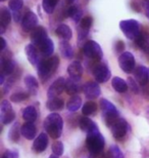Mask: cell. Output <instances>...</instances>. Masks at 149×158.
<instances>
[{"mask_svg":"<svg viewBox=\"0 0 149 158\" xmlns=\"http://www.w3.org/2000/svg\"><path fill=\"white\" fill-rule=\"evenodd\" d=\"M59 65V59L58 56H52L48 59H44L39 62L38 64V75L42 82H45L47 79L54 74L56 69L58 68Z\"/></svg>","mask_w":149,"mask_h":158,"instance_id":"6da1fadb","label":"cell"},{"mask_svg":"<svg viewBox=\"0 0 149 158\" xmlns=\"http://www.w3.org/2000/svg\"><path fill=\"white\" fill-rule=\"evenodd\" d=\"M44 128L52 139H58L62 134L63 120L57 113H51L44 120Z\"/></svg>","mask_w":149,"mask_h":158,"instance_id":"7a4b0ae2","label":"cell"},{"mask_svg":"<svg viewBox=\"0 0 149 158\" xmlns=\"http://www.w3.org/2000/svg\"><path fill=\"white\" fill-rule=\"evenodd\" d=\"M104 145H105V141L98 129L88 132L86 138V146L91 155H96V154L102 152Z\"/></svg>","mask_w":149,"mask_h":158,"instance_id":"3957f363","label":"cell"},{"mask_svg":"<svg viewBox=\"0 0 149 158\" xmlns=\"http://www.w3.org/2000/svg\"><path fill=\"white\" fill-rule=\"evenodd\" d=\"M99 104H100L101 111H102V114H103L104 122H105V124L108 126V127H112L113 123L120 118L118 110H116L113 104H112L106 99H101Z\"/></svg>","mask_w":149,"mask_h":158,"instance_id":"277c9868","label":"cell"},{"mask_svg":"<svg viewBox=\"0 0 149 158\" xmlns=\"http://www.w3.org/2000/svg\"><path fill=\"white\" fill-rule=\"evenodd\" d=\"M120 28L128 39H135L139 35L140 26L136 20H125L120 23Z\"/></svg>","mask_w":149,"mask_h":158,"instance_id":"5b68a950","label":"cell"},{"mask_svg":"<svg viewBox=\"0 0 149 158\" xmlns=\"http://www.w3.org/2000/svg\"><path fill=\"white\" fill-rule=\"evenodd\" d=\"M83 52L88 58L94 60V61H99V60L102 59V56H103V52H102V49H101L100 45L93 40L87 41V42L84 44Z\"/></svg>","mask_w":149,"mask_h":158,"instance_id":"8992f818","label":"cell"},{"mask_svg":"<svg viewBox=\"0 0 149 158\" xmlns=\"http://www.w3.org/2000/svg\"><path fill=\"white\" fill-rule=\"evenodd\" d=\"M135 58L133 53L129 52H125L120 53L119 56V65L120 68L125 72V73H131L134 71L135 68Z\"/></svg>","mask_w":149,"mask_h":158,"instance_id":"52a82bcc","label":"cell"},{"mask_svg":"<svg viewBox=\"0 0 149 158\" xmlns=\"http://www.w3.org/2000/svg\"><path fill=\"white\" fill-rule=\"evenodd\" d=\"M112 131V135L116 140H123L124 137H126L127 132L129 131V124L125 119L119 118L116 121L113 123L112 126L110 127Z\"/></svg>","mask_w":149,"mask_h":158,"instance_id":"ba28073f","label":"cell"},{"mask_svg":"<svg viewBox=\"0 0 149 158\" xmlns=\"http://www.w3.org/2000/svg\"><path fill=\"white\" fill-rule=\"evenodd\" d=\"M93 75L98 83H104L110 79L112 73L109 71V68L105 64H98L93 69Z\"/></svg>","mask_w":149,"mask_h":158,"instance_id":"9c48e42d","label":"cell"},{"mask_svg":"<svg viewBox=\"0 0 149 158\" xmlns=\"http://www.w3.org/2000/svg\"><path fill=\"white\" fill-rule=\"evenodd\" d=\"M1 68H2V73L6 75H11L14 73L15 69V63L14 60L11 59L10 52H2L1 55Z\"/></svg>","mask_w":149,"mask_h":158,"instance_id":"30bf717a","label":"cell"},{"mask_svg":"<svg viewBox=\"0 0 149 158\" xmlns=\"http://www.w3.org/2000/svg\"><path fill=\"white\" fill-rule=\"evenodd\" d=\"M65 79L63 77H59L50 85L48 91H47V96L48 99H53V98H57L63 90H65Z\"/></svg>","mask_w":149,"mask_h":158,"instance_id":"8fae6325","label":"cell"},{"mask_svg":"<svg viewBox=\"0 0 149 158\" xmlns=\"http://www.w3.org/2000/svg\"><path fill=\"white\" fill-rule=\"evenodd\" d=\"M83 91L85 96L90 100L96 99L101 94L99 85H98L97 82H93V81H88L87 83H85L83 86Z\"/></svg>","mask_w":149,"mask_h":158,"instance_id":"7c38bea8","label":"cell"},{"mask_svg":"<svg viewBox=\"0 0 149 158\" xmlns=\"http://www.w3.org/2000/svg\"><path fill=\"white\" fill-rule=\"evenodd\" d=\"M38 24V18L34 12L29 11L25 15V17L22 20V28L24 31L29 32L31 30H34Z\"/></svg>","mask_w":149,"mask_h":158,"instance_id":"4fadbf2b","label":"cell"},{"mask_svg":"<svg viewBox=\"0 0 149 158\" xmlns=\"http://www.w3.org/2000/svg\"><path fill=\"white\" fill-rule=\"evenodd\" d=\"M31 41L32 44L36 46H39L41 43L44 42L48 37H47V32L45 28L43 27H37L33 30V32L31 33Z\"/></svg>","mask_w":149,"mask_h":158,"instance_id":"5bb4252c","label":"cell"},{"mask_svg":"<svg viewBox=\"0 0 149 158\" xmlns=\"http://www.w3.org/2000/svg\"><path fill=\"white\" fill-rule=\"evenodd\" d=\"M47 145H48V137H47L46 134L41 132V134L35 139L33 146H32V150L36 153H41L46 150Z\"/></svg>","mask_w":149,"mask_h":158,"instance_id":"9a60e30c","label":"cell"},{"mask_svg":"<svg viewBox=\"0 0 149 158\" xmlns=\"http://www.w3.org/2000/svg\"><path fill=\"white\" fill-rule=\"evenodd\" d=\"M134 76L136 78L137 82H139V84L144 86L147 84L148 79H149V71L146 67L144 66H139L134 70Z\"/></svg>","mask_w":149,"mask_h":158,"instance_id":"2e32d148","label":"cell"},{"mask_svg":"<svg viewBox=\"0 0 149 158\" xmlns=\"http://www.w3.org/2000/svg\"><path fill=\"white\" fill-rule=\"evenodd\" d=\"M68 73L71 79L75 81L80 80L82 75H83V68L79 62H73L68 67Z\"/></svg>","mask_w":149,"mask_h":158,"instance_id":"e0dca14e","label":"cell"},{"mask_svg":"<svg viewBox=\"0 0 149 158\" xmlns=\"http://www.w3.org/2000/svg\"><path fill=\"white\" fill-rule=\"evenodd\" d=\"M135 43L139 48L149 52V33L147 31H141L139 35L135 38Z\"/></svg>","mask_w":149,"mask_h":158,"instance_id":"ac0fdd59","label":"cell"},{"mask_svg":"<svg viewBox=\"0 0 149 158\" xmlns=\"http://www.w3.org/2000/svg\"><path fill=\"white\" fill-rule=\"evenodd\" d=\"M25 52L27 55V58L32 65H37L39 63V53L36 45L34 44H28L25 48Z\"/></svg>","mask_w":149,"mask_h":158,"instance_id":"d6986e66","label":"cell"},{"mask_svg":"<svg viewBox=\"0 0 149 158\" xmlns=\"http://www.w3.org/2000/svg\"><path fill=\"white\" fill-rule=\"evenodd\" d=\"M21 131L23 137H25L27 140H33L36 137L37 128L33 122H26L24 125H22Z\"/></svg>","mask_w":149,"mask_h":158,"instance_id":"ffe728a7","label":"cell"},{"mask_svg":"<svg viewBox=\"0 0 149 158\" xmlns=\"http://www.w3.org/2000/svg\"><path fill=\"white\" fill-rule=\"evenodd\" d=\"M79 127L81 128V131H83L85 132H91L95 131V129H98L96 123L92 121L88 117H81L79 119Z\"/></svg>","mask_w":149,"mask_h":158,"instance_id":"44dd1931","label":"cell"},{"mask_svg":"<svg viewBox=\"0 0 149 158\" xmlns=\"http://www.w3.org/2000/svg\"><path fill=\"white\" fill-rule=\"evenodd\" d=\"M38 47H39V50L44 56H50L54 52V44H53V41L50 38H47Z\"/></svg>","mask_w":149,"mask_h":158,"instance_id":"7402d4cb","label":"cell"},{"mask_svg":"<svg viewBox=\"0 0 149 158\" xmlns=\"http://www.w3.org/2000/svg\"><path fill=\"white\" fill-rule=\"evenodd\" d=\"M112 87L115 88V90L118 91V93H120V94L126 93L129 88L128 82H126L124 79H122L120 77H118V76L112 78Z\"/></svg>","mask_w":149,"mask_h":158,"instance_id":"603a6c76","label":"cell"},{"mask_svg":"<svg viewBox=\"0 0 149 158\" xmlns=\"http://www.w3.org/2000/svg\"><path fill=\"white\" fill-rule=\"evenodd\" d=\"M46 107L50 111H59V110H62L63 107H65V102L59 98H53V99H49L47 101Z\"/></svg>","mask_w":149,"mask_h":158,"instance_id":"cb8c5ba5","label":"cell"},{"mask_svg":"<svg viewBox=\"0 0 149 158\" xmlns=\"http://www.w3.org/2000/svg\"><path fill=\"white\" fill-rule=\"evenodd\" d=\"M59 50L62 56L65 59H72L74 56V49H73L71 44L66 40L60 41L59 42Z\"/></svg>","mask_w":149,"mask_h":158,"instance_id":"d4e9b609","label":"cell"},{"mask_svg":"<svg viewBox=\"0 0 149 158\" xmlns=\"http://www.w3.org/2000/svg\"><path fill=\"white\" fill-rule=\"evenodd\" d=\"M24 82H25V84H26V86L28 87V89H29L31 94H37L38 87H39V83H38L36 78L34 76H32V75H27L24 79Z\"/></svg>","mask_w":149,"mask_h":158,"instance_id":"484cf974","label":"cell"},{"mask_svg":"<svg viewBox=\"0 0 149 158\" xmlns=\"http://www.w3.org/2000/svg\"><path fill=\"white\" fill-rule=\"evenodd\" d=\"M56 34H57V36H59L60 38L65 39V40H69L73 36L71 28H69L68 25H65V24L59 25V26L56 28Z\"/></svg>","mask_w":149,"mask_h":158,"instance_id":"4316f807","label":"cell"},{"mask_svg":"<svg viewBox=\"0 0 149 158\" xmlns=\"http://www.w3.org/2000/svg\"><path fill=\"white\" fill-rule=\"evenodd\" d=\"M38 117V113L36 111V109L34 107L29 106L27 108L24 109L23 111V118L24 120H26L27 122H33L37 119Z\"/></svg>","mask_w":149,"mask_h":158,"instance_id":"83f0119b","label":"cell"},{"mask_svg":"<svg viewBox=\"0 0 149 158\" xmlns=\"http://www.w3.org/2000/svg\"><path fill=\"white\" fill-rule=\"evenodd\" d=\"M82 105V99L79 96H73L71 99L69 100L68 104H66V108L69 111L75 112L80 108Z\"/></svg>","mask_w":149,"mask_h":158,"instance_id":"f1b7e54d","label":"cell"},{"mask_svg":"<svg viewBox=\"0 0 149 158\" xmlns=\"http://www.w3.org/2000/svg\"><path fill=\"white\" fill-rule=\"evenodd\" d=\"M22 134L21 128H20V124L18 122H15L14 125L11 126V128L9 129L8 131V139L14 143H17V142L20 140V135Z\"/></svg>","mask_w":149,"mask_h":158,"instance_id":"f546056e","label":"cell"},{"mask_svg":"<svg viewBox=\"0 0 149 158\" xmlns=\"http://www.w3.org/2000/svg\"><path fill=\"white\" fill-rule=\"evenodd\" d=\"M11 20V15L6 7H2L0 9V25L2 26H8Z\"/></svg>","mask_w":149,"mask_h":158,"instance_id":"4dcf8cb0","label":"cell"},{"mask_svg":"<svg viewBox=\"0 0 149 158\" xmlns=\"http://www.w3.org/2000/svg\"><path fill=\"white\" fill-rule=\"evenodd\" d=\"M65 91L71 96H76L80 91V86L76 83L75 80H68L65 82Z\"/></svg>","mask_w":149,"mask_h":158,"instance_id":"1f68e13d","label":"cell"},{"mask_svg":"<svg viewBox=\"0 0 149 158\" xmlns=\"http://www.w3.org/2000/svg\"><path fill=\"white\" fill-rule=\"evenodd\" d=\"M96 110H97V104L90 101V102H87L84 104L83 108H82V113H83L85 116H88V115L94 114V113L96 112Z\"/></svg>","mask_w":149,"mask_h":158,"instance_id":"d6a6232c","label":"cell"},{"mask_svg":"<svg viewBox=\"0 0 149 158\" xmlns=\"http://www.w3.org/2000/svg\"><path fill=\"white\" fill-rule=\"evenodd\" d=\"M58 0H43L42 1V7L47 14H52L54 11V8L57 4Z\"/></svg>","mask_w":149,"mask_h":158,"instance_id":"836d02e7","label":"cell"},{"mask_svg":"<svg viewBox=\"0 0 149 158\" xmlns=\"http://www.w3.org/2000/svg\"><path fill=\"white\" fill-rule=\"evenodd\" d=\"M68 15L71 17L72 19H74L75 22H80L81 17H82V11L77 7V6L73 5L68 9Z\"/></svg>","mask_w":149,"mask_h":158,"instance_id":"e575fe53","label":"cell"},{"mask_svg":"<svg viewBox=\"0 0 149 158\" xmlns=\"http://www.w3.org/2000/svg\"><path fill=\"white\" fill-rule=\"evenodd\" d=\"M15 118V113L14 112V110L5 113H1L0 115V120H1L2 124H9L14 120Z\"/></svg>","mask_w":149,"mask_h":158,"instance_id":"d590c367","label":"cell"},{"mask_svg":"<svg viewBox=\"0 0 149 158\" xmlns=\"http://www.w3.org/2000/svg\"><path fill=\"white\" fill-rule=\"evenodd\" d=\"M108 156H109V158H125L124 157L123 152L120 151V149L116 146V145L110 146L109 150H108Z\"/></svg>","mask_w":149,"mask_h":158,"instance_id":"8d00e7d4","label":"cell"},{"mask_svg":"<svg viewBox=\"0 0 149 158\" xmlns=\"http://www.w3.org/2000/svg\"><path fill=\"white\" fill-rule=\"evenodd\" d=\"M29 94L28 93H15L10 96V101L14 103H21L23 101L27 100L29 98Z\"/></svg>","mask_w":149,"mask_h":158,"instance_id":"74e56055","label":"cell"},{"mask_svg":"<svg viewBox=\"0 0 149 158\" xmlns=\"http://www.w3.org/2000/svg\"><path fill=\"white\" fill-rule=\"evenodd\" d=\"M8 5H9V8L12 9L14 11H18L23 7L24 1L23 0H9Z\"/></svg>","mask_w":149,"mask_h":158,"instance_id":"f35d334b","label":"cell"},{"mask_svg":"<svg viewBox=\"0 0 149 158\" xmlns=\"http://www.w3.org/2000/svg\"><path fill=\"white\" fill-rule=\"evenodd\" d=\"M52 152L53 154H55V155L57 156H60L62 155L63 153V144L61 142H54V143L52 144Z\"/></svg>","mask_w":149,"mask_h":158,"instance_id":"ab89813d","label":"cell"},{"mask_svg":"<svg viewBox=\"0 0 149 158\" xmlns=\"http://www.w3.org/2000/svg\"><path fill=\"white\" fill-rule=\"evenodd\" d=\"M92 23H93V19L91 17H85L81 20V27L80 29L82 30H86L88 31V29H90V27L92 26Z\"/></svg>","mask_w":149,"mask_h":158,"instance_id":"60d3db41","label":"cell"},{"mask_svg":"<svg viewBox=\"0 0 149 158\" xmlns=\"http://www.w3.org/2000/svg\"><path fill=\"white\" fill-rule=\"evenodd\" d=\"M128 85L130 87V89H131V91H133L134 94H139V86H138V83L136 82L133 78H128Z\"/></svg>","mask_w":149,"mask_h":158,"instance_id":"b9f144b4","label":"cell"},{"mask_svg":"<svg viewBox=\"0 0 149 158\" xmlns=\"http://www.w3.org/2000/svg\"><path fill=\"white\" fill-rule=\"evenodd\" d=\"M0 110H1V113H5V112L11 111L12 107L7 100H3L2 103H1V107H0Z\"/></svg>","mask_w":149,"mask_h":158,"instance_id":"7bdbcfd3","label":"cell"},{"mask_svg":"<svg viewBox=\"0 0 149 158\" xmlns=\"http://www.w3.org/2000/svg\"><path fill=\"white\" fill-rule=\"evenodd\" d=\"M2 158H18V152L14 150H6L3 153Z\"/></svg>","mask_w":149,"mask_h":158,"instance_id":"ee69618b","label":"cell"},{"mask_svg":"<svg viewBox=\"0 0 149 158\" xmlns=\"http://www.w3.org/2000/svg\"><path fill=\"white\" fill-rule=\"evenodd\" d=\"M125 48V43L123 41H118L116 44V50L120 53H123V50Z\"/></svg>","mask_w":149,"mask_h":158,"instance_id":"f6af8a7d","label":"cell"},{"mask_svg":"<svg viewBox=\"0 0 149 158\" xmlns=\"http://www.w3.org/2000/svg\"><path fill=\"white\" fill-rule=\"evenodd\" d=\"M93 158H109L108 153H104L103 151L99 154H96V155H92Z\"/></svg>","mask_w":149,"mask_h":158,"instance_id":"bcb514c9","label":"cell"},{"mask_svg":"<svg viewBox=\"0 0 149 158\" xmlns=\"http://www.w3.org/2000/svg\"><path fill=\"white\" fill-rule=\"evenodd\" d=\"M145 4V11H146V15L149 18V0H143Z\"/></svg>","mask_w":149,"mask_h":158,"instance_id":"7dc6e473","label":"cell"},{"mask_svg":"<svg viewBox=\"0 0 149 158\" xmlns=\"http://www.w3.org/2000/svg\"><path fill=\"white\" fill-rule=\"evenodd\" d=\"M14 18L15 22H20L21 21V14L18 11H14Z\"/></svg>","mask_w":149,"mask_h":158,"instance_id":"c3c4849f","label":"cell"},{"mask_svg":"<svg viewBox=\"0 0 149 158\" xmlns=\"http://www.w3.org/2000/svg\"><path fill=\"white\" fill-rule=\"evenodd\" d=\"M0 41H1V50L3 52L4 50V48H5V46H6V42H5V40H4V38H0Z\"/></svg>","mask_w":149,"mask_h":158,"instance_id":"681fc988","label":"cell"},{"mask_svg":"<svg viewBox=\"0 0 149 158\" xmlns=\"http://www.w3.org/2000/svg\"><path fill=\"white\" fill-rule=\"evenodd\" d=\"M4 73H1V76H0V84H3V83H4Z\"/></svg>","mask_w":149,"mask_h":158,"instance_id":"f907efd6","label":"cell"},{"mask_svg":"<svg viewBox=\"0 0 149 158\" xmlns=\"http://www.w3.org/2000/svg\"><path fill=\"white\" fill-rule=\"evenodd\" d=\"M49 158H58V156H57V155H55V154H53V155H51Z\"/></svg>","mask_w":149,"mask_h":158,"instance_id":"816d5d0a","label":"cell"},{"mask_svg":"<svg viewBox=\"0 0 149 158\" xmlns=\"http://www.w3.org/2000/svg\"><path fill=\"white\" fill-rule=\"evenodd\" d=\"M68 1H69V3H73V2L75 1V0H68Z\"/></svg>","mask_w":149,"mask_h":158,"instance_id":"f5cc1de1","label":"cell"},{"mask_svg":"<svg viewBox=\"0 0 149 158\" xmlns=\"http://www.w3.org/2000/svg\"><path fill=\"white\" fill-rule=\"evenodd\" d=\"M0 1H1V2H3V1H5V0H0Z\"/></svg>","mask_w":149,"mask_h":158,"instance_id":"db71d44e","label":"cell"}]
</instances>
